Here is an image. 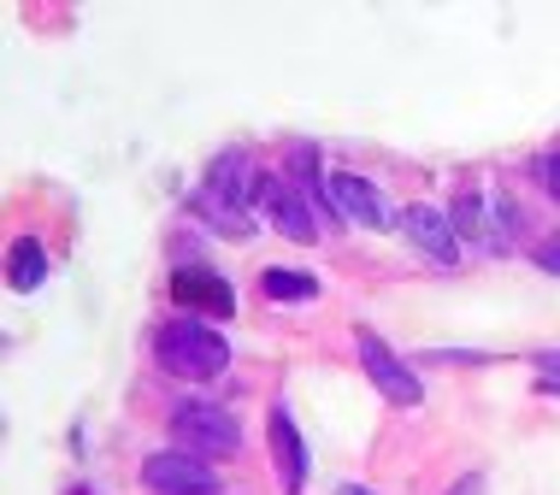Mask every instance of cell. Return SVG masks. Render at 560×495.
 <instances>
[{
	"mask_svg": "<svg viewBox=\"0 0 560 495\" xmlns=\"http://www.w3.org/2000/svg\"><path fill=\"white\" fill-rule=\"evenodd\" d=\"M537 172H542V184H549V195H555V201H560V154H549V160L537 165Z\"/></svg>",
	"mask_w": 560,
	"mask_h": 495,
	"instance_id": "cell-15",
	"label": "cell"
},
{
	"mask_svg": "<svg viewBox=\"0 0 560 495\" xmlns=\"http://www.w3.org/2000/svg\"><path fill=\"white\" fill-rule=\"evenodd\" d=\"M448 495H483V472H466L460 484H448Z\"/></svg>",
	"mask_w": 560,
	"mask_h": 495,
	"instance_id": "cell-16",
	"label": "cell"
},
{
	"mask_svg": "<svg viewBox=\"0 0 560 495\" xmlns=\"http://www.w3.org/2000/svg\"><path fill=\"white\" fill-rule=\"evenodd\" d=\"M154 354L165 372H177V378H219L224 366H231V342L219 337V330H207L201 319H172L154 330Z\"/></svg>",
	"mask_w": 560,
	"mask_h": 495,
	"instance_id": "cell-2",
	"label": "cell"
},
{
	"mask_svg": "<svg viewBox=\"0 0 560 495\" xmlns=\"http://www.w3.org/2000/svg\"><path fill=\"white\" fill-rule=\"evenodd\" d=\"M360 360H366V378L384 389V401H396V408H419V401H425V384L413 378V366H407L377 330H360Z\"/></svg>",
	"mask_w": 560,
	"mask_h": 495,
	"instance_id": "cell-6",
	"label": "cell"
},
{
	"mask_svg": "<svg viewBox=\"0 0 560 495\" xmlns=\"http://www.w3.org/2000/svg\"><path fill=\"white\" fill-rule=\"evenodd\" d=\"M271 455H278V472H283V490L301 495L307 490V443H301V431H295V419L290 408H271Z\"/></svg>",
	"mask_w": 560,
	"mask_h": 495,
	"instance_id": "cell-10",
	"label": "cell"
},
{
	"mask_svg": "<svg viewBox=\"0 0 560 495\" xmlns=\"http://www.w3.org/2000/svg\"><path fill=\"white\" fill-rule=\"evenodd\" d=\"M325 201L337 207V213H342L348 224H366V231H384V224H389L384 195H377V184H366L360 172H330Z\"/></svg>",
	"mask_w": 560,
	"mask_h": 495,
	"instance_id": "cell-7",
	"label": "cell"
},
{
	"mask_svg": "<svg viewBox=\"0 0 560 495\" xmlns=\"http://www.w3.org/2000/svg\"><path fill=\"white\" fill-rule=\"evenodd\" d=\"M401 231H407V243L425 248L431 260H443V266L460 260V236H454V219L436 213V207H425V201L407 207V213H401Z\"/></svg>",
	"mask_w": 560,
	"mask_h": 495,
	"instance_id": "cell-9",
	"label": "cell"
},
{
	"mask_svg": "<svg viewBox=\"0 0 560 495\" xmlns=\"http://www.w3.org/2000/svg\"><path fill=\"white\" fill-rule=\"evenodd\" d=\"M172 431H177V443L189 448V455H236L242 448V425H236V413H224L213 408V401H184V408L172 413Z\"/></svg>",
	"mask_w": 560,
	"mask_h": 495,
	"instance_id": "cell-3",
	"label": "cell"
},
{
	"mask_svg": "<svg viewBox=\"0 0 560 495\" xmlns=\"http://www.w3.org/2000/svg\"><path fill=\"white\" fill-rule=\"evenodd\" d=\"M172 295H177V307L213 313V319H231V313H236V290L219 272H207V266H177V272H172Z\"/></svg>",
	"mask_w": 560,
	"mask_h": 495,
	"instance_id": "cell-8",
	"label": "cell"
},
{
	"mask_svg": "<svg viewBox=\"0 0 560 495\" xmlns=\"http://www.w3.org/2000/svg\"><path fill=\"white\" fill-rule=\"evenodd\" d=\"M537 266H542V272H555V278H560V231H555L549 243L537 248Z\"/></svg>",
	"mask_w": 560,
	"mask_h": 495,
	"instance_id": "cell-14",
	"label": "cell"
},
{
	"mask_svg": "<svg viewBox=\"0 0 560 495\" xmlns=\"http://www.w3.org/2000/svg\"><path fill=\"white\" fill-rule=\"evenodd\" d=\"M260 207L271 219V231L290 236V243H319V201H313L307 189H295L290 177H271L260 184Z\"/></svg>",
	"mask_w": 560,
	"mask_h": 495,
	"instance_id": "cell-4",
	"label": "cell"
},
{
	"mask_svg": "<svg viewBox=\"0 0 560 495\" xmlns=\"http://www.w3.org/2000/svg\"><path fill=\"white\" fill-rule=\"evenodd\" d=\"M537 384H542V389H555V396H560V349L537 354Z\"/></svg>",
	"mask_w": 560,
	"mask_h": 495,
	"instance_id": "cell-13",
	"label": "cell"
},
{
	"mask_svg": "<svg viewBox=\"0 0 560 495\" xmlns=\"http://www.w3.org/2000/svg\"><path fill=\"white\" fill-rule=\"evenodd\" d=\"M42 278H48V248H42L36 236H19V243H12V260H7V283L19 295H30V290H42Z\"/></svg>",
	"mask_w": 560,
	"mask_h": 495,
	"instance_id": "cell-11",
	"label": "cell"
},
{
	"mask_svg": "<svg viewBox=\"0 0 560 495\" xmlns=\"http://www.w3.org/2000/svg\"><path fill=\"white\" fill-rule=\"evenodd\" d=\"M342 495H372V490H360V484H342Z\"/></svg>",
	"mask_w": 560,
	"mask_h": 495,
	"instance_id": "cell-17",
	"label": "cell"
},
{
	"mask_svg": "<svg viewBox=\"0 0 560 495\" xmlns=\"http://www.w3.org/2000/svg\"><path fill=\"white\" fill-rule=\"evenodd\" d=\"M142 484L154 495H219V472L207 467L201 455H177V448H165V455H148L142 460Z\"/></svg>",
	"mask_w": 560,
	"mask_h": 495,
	"instance_id": "cell-5",
	"label": "cell"
},
{
	"mask_svg": "<svg viewBox=\"0 0 560 495\" xmlns=\"http://www.w3.org/2000/svg\"><path fill=\"white\" fill-rule=\"evenodd\" d=\"M266 172H254L248 154H219L207 165V184L195 189V213H201L213 231H224L231 243H248L254 236V213L248 207L260 201Z\"/></svg>",
	"mask_w": 560,
	"mask_h": 495,
	"instance_id": "cell-1",
	"label": "cell"
},
{
	"mask_svg": "<svg viewBox=\"0 0 560 495\" xmlns=\"http://www.w3.org/2000/svg\"><path fill=\"white\" fill-rule=\"evenodd\" d=\"M266 302H313L319 295V278L313 272H283V266H271V272L260 278Z\"/></svg>",
	"mask_w": 560,
	"mask_h": 495,
	"instance_id": "cell-12",
	"label": "cell"
}]
</instances>
